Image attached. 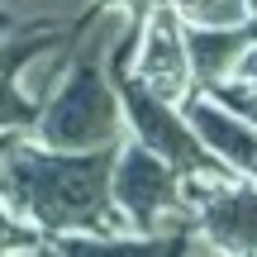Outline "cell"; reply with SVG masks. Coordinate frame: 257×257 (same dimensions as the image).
Listing matches in <instances>:
<instances>
[{
  "mask_svg": "<svg viewBox=\"0 0 257 257\" xmlns=\"http://www.w3.org/2000/svg\"><path fill=\"white\" fill-rule=\"evenodd\" d=\"M110 162L105 153H57V148L15 143L0 167V200L29 219L38 233H128L124 214L110 205Z\"/></svg>",
  "mask_w": 257,
  "mask_h": 257,
  "instance_id": "cell-1",
  "label": "cell"
},
{
  "mask_svg": "<svg viewBox=\"0 0 257 257\" xmlns=\"http://www.w3.org/2000/svg\"><path fill=\"white\" fill-rule=\"evenodd\" d=\"M114 5H119V10H128V15H134V19H143L148 10H157V5H167V0H114Z\"/></svg>",
  "mask_w": 257,
  "mask_h": 257,
  "instance_id": "cell-15",
  "label": "cell"
},
{
  "mask_svg": "<svg viewBox=\"0 0 257 257\" xmlns=\"http://www.w3.org/2000/svg\"><path fill=\"white\" fill-rule=\"evenodd\" d=\"M53 34L57 29H15V34H5V43H0V134H24V128H34L38 105L24 100L19 72H24V62L43 43H53Z\"/></svg>",
  "mask_w": 257,
  "mask_h": 257,
  "instance_id": "cell-8",
  "label": "cell"
},
{
  "mask_svg": "<svg viewBox=\"0 0 257 257\" xmlns=\"http://www.w3.org/2000/svg\"><path fill=\"white\" fill-rule=\"evenodd\" d=\"M210 95H219L229 110H238L248 124H257V86H214Z\"/></svg>",
  "mask_w": 257,
  "mask_h": 257,
  "instance_id": "cell-13",
  "label": "cell"
},
{
  "mask_svg": "<svg viewBox=\"0 0 257 257\" xmlns=\"http://www.w3.org/2000/svg\"><path fill=\"white\" fill-rule=\"evenodd\" d=\"M252 43H257V15L248 24H233V29H186L191 81L200 91H214V86L233 81L238 76V62L252 53Z\"/></svg>",
  "mask_w": 257,
  "mask_h": 257,
  "instance_id": "cell-7",
  "label": "cell"
},
{
  "mask_svg": "<svg viewBox=\"0 0 257 257\" xmlns=\"http://www.w3.org/2000/svg\"><path fill=\"white\" fill-rule=\"evenodd\" d=\"M110 205L124 214L128 233H176L195 229L191 205L181 191V172L162 162L157 153H148L143 143L124 138L114 148L110 162Z\"/></svg>",
  "mask_w": 257,
  "mask_h": 257,
  "instance_id": "cell-2",
  "label": "cell"
},
{
  "mask_svg": "<svg viewBox=\"0 0 257 257\" xmlns=\"http://www.w3.org/2000/svg\"><path fill=\"white\" fill-rule=\"evenodd\" d=\"M19 143V134H0V167H5V157H10V148Z\"/></svg>",
  "mask_w": 257,
  "mask_h": 257,
  "instance_id": "cell-16",
  "label": "cell"
},
{
  "mask_svg": "<svg viewBox=\"0 0 257 257\" xmlns=\"http://www.w3.org/2000/svg\"><path fill=\"white\" fill-rule=\"evenodd\" d=\"M95 0H0V19L10 29H53L91 15Z\"/></svg>",
  "mask_w": 257,
  "mask_h": 257,
  "instance_id": "cell-10",
  "label": "cell"
},
{
  "mask_svg": "<svg viewBox=\"0 0 257 257\" xmlns=\"http://www.w3.org/2000/svg\"><path fill=\"white\" fill-rule=\"evenodd\" d=\"M38 248V229L29 219H19L5 200H0V257H15V252H34Z\"/></svg>",
  "mask_w": 257,
  "mask_h": 257,
  "instance_id": "cell-12",
  "label": "cell"
},
{
  "mask_svg": "<svg viewBox=\"0 0 257 257\" xmlns=\"http://www.w3.org/2000/svg\"><path fill=\"white\" fill-rule=\"evenodd\" d=\"M181 257H233V252H224L219 243H210L205 233L191 229V238H186V252H181Z\"/></svg>",
  "mask_w": 257,
  "mask_h": 257,
  "instance_id": "cell-14",
  "label": "cell"
},
{
  "mask_svg": "<svg viewBox=\"0 0 257 257\" xmlns=\"http://www.w3.org/2000/svg\"><path fill=\"white\" fill-rule=\"evenodd\" d=\"M110 67L128 72L138 86H148L153 95L181 105L191 95V62H186V24L167 5L148 10L143 19H134V34H124L110 53Z\"/></svg>",
  "mask_w": 257,
  "mask_h": 257,
  "instance_id": "cell-4",
  "label": "cell"
},
{
  "mask_svg": "<svg viewBox=\"0 0 257 257\" xmlns=\"http://www.w3.org/2000/svg\"><path fill=\"white\" fill-rule=\"evenodd\" d=\"M191 229H176V233H62L53 243L57 257H181Z\"/></svg>",
  "mask_w": 257,
  "mask_h": 257,
  "instance_id": "cell-9",
  "label": "cell"
},
{
  "mask_svg": "<svg viewBox=\"0 0 257 257\" xmlns=\"http://www.w3.org/2000/svg\"><path fill=\"white\" fill-rule=\"evenodd\" d=\"M167 10L186 29H233L257 15L248 0H167Z\"/></svg>",
  "mask_w": 257,
  "mask_h": 257,
  "instance_id": "cell-11",
  "label": "cell"
},
{
  "mask_svg": "<svg viewBox=\"0 0 257 257\" xmlns=\"http://www.w3.org/2000/svg\"><path fill=\"white\" fill-rule=\"evenodd\" d=\"M195 233L219 243L233 257H257V181L224 176H181Z\"/></svg>",
  "mask_w": 257,
  "mask_h": 257,
  "instance_id": "cell-5",
  "label": "cell"
},
{
  "mask_svg": "<svg viewBox=\"0 0 257 257\" xmlns=\"http://www.w3.org/2000/svg\"><path fill=\"white\" fill-rule=\"evenodd\" d=\"M181 114L191 124L195 143L214 157L229 176H243V181H257V124H248L238 110L219 100L210 91H191L181 100Z\"/></svg>",
  "mask_w": 257,
  "mask_h": 257,
  "instance_id": "cell-6",
  "label": "cell"
},
{
  "mask_svg": "<svg viewBox=\"0 0 257 257\" xmlns=\"http://www.w3.org/2000/svg\"><path fill=\"white\" fill-rule=\"evenodd\" d=\"M110 76H114V91H119L124 128H134V143H143L148 153H157L172 172H181V176H224V167L195 143L181 105L153 95L148 86H138L128 72H119V67H110Z\"/></svg>",
  "mask_w": 257,
  "mask_h": 257,
  "instance_id": "cell-3",
  "label": "cell"
}]
</instances>
